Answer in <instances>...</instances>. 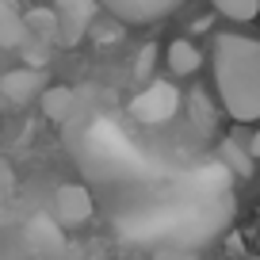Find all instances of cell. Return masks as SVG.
Returning <instances> with one entry per match:
<instances>
[{
	"label": "cell",
	"mask_w": 260,
	"mask_h": 260,
	"mask_svg": "<svg viewBox=\"0 0 260 260\" xmlns=\"http://www.w3.org/2000/svg\"><path fill=\"white\" fill-rule=\"evenodd\" d=\"M54 19H57V42L77 46L96 23V0H54Z\"/></svg>",
	"instance_id": "3"
},
{
	"label": "cell",
	"mask_w": 260,
	"mask_h": 260,
	"mask_svg": "<svg viewBox=\"0 0 260 260\" xmlns=\"http://www.w3.org/2000/svg\"><path fill=\"white\" fill-rule=\"evenodd\" d=\"M54 218L61 230H81L92 218V195L81 184H61L54 191Z\"/></svg>",
	"instance_id": "4"
},
{
	"label": "cell",
	"mask_w": 260,
	"mask_h": 260,
	"mask_svg": "<svg viewBox=\"0 0 260 260\" xmlns=\"http://www.w3.org/2000/svg\"><path fill=\"white\" fill-rule=\"evenodd\" d=\"M256 249H260V237H256Z\"/></svg>",
	"instance_id": "16"
},
{
	"label": "cell",
	"mask_w": 260,
	"mask_h": 260,
	"mask_svg": "<svg viewBox=\"0 0 260 260\" xmlns=\"http://www.w3.org/2000/svg\"><path fill=\"white\" fill-rule=\"evenodd\" d=\"M27 42V27L16 16L12 0H0V46H23Z\"/></svg>",
	"instance_id": "9"
},
{
	"label": "cell",
	"mask_w": 260,
	"mask_h": 260,
	"mask_svg": "<svg viewBox=\"0 0 260 260\" xmlns=\"http://www.w3.org/2000/svg\"><path fill=\"white\" fill-rule=\"evenodd\" d=\"M42 92V73L39 69H12V73L0 77V96L12 100V104H27V100H35Z\"/></svg>",
	"instance_id": "6"
},
{
	"label": "cell",
	"mask_w": 260,
	"mask_h": 260,
	"mask_svg": "<svg viewBox=\"0 0 260 260\" xmlns=\"http://www.w3.org/2000/svg\"><path fill=\"white\" fill-rule=\"evenodd\" d=\"M165 61H169L172 77H191V73H199V65H203V50L195 46L191 39H172Z\"/></svg>",
	"instance_id": "7"
},
{
	"label": "cell",
	"mask_w": 260,
	"mask_h": 260,
	"mask_svg": "<svg viewBox=\"0 0 260 260\" xmlns=\"http://www.w3.org/2000/svg\"><path fill=\"white\" fill-rule=\"evenodd\" d=\"M214 84L237 122H260V39L218 35L214 39Z\"/></svg>",
	"instance_id": "1"
},
{
	"label": "cell",
	"mask_w": 260,
	"mask_h": 260,
	"mask_svg": "<svg viewBox=\"0 0 260 260\" xmlns=\"http://www.w3.org/2000/svg\"><path fill=\"white\" fill-rule=\"evenodd\" d=\"M122 23H157V19L172 16L184 0H96Z\"/></svg>",
	"instance_id": "5"
},
{
	"label": "cell",
	"mask_w": 260,
	"mask_h": 260,
	"mask_svg": "<svg viewBox=\"0 0 260 260\" xmlns=\"http://www.w3.org/2000/svg\"><path fill=\"white\" fill-rule=\"evenodd\" d=\"M23 27H27V35H35V39H42V42H54L57 39V19H54V12H46V8L27 12Z\"/></svg>",
	"instance_id": "10"
},
{
	"label": "cell",
	"mask_w": 260,
	"mask_h": 260,
	"mask_svg": "<svg viewBox=\"0 0 260 260\" xmlns=\"http://www.w3.org/2000/svg\"><path fill=\"white\" fill-rule=\"evenodd\" d=\"M249 157H252V161H260V126H256V134L249 138Z\"/></svg>",
	"instance_id": "15"
},
{
	"label": "cell",
	"mask_w": 260,
	"mask_h": 260,
	"mask_svg": "<svg viewBox=\"0 0 260 260\" xmlns=\"http://www.w3.org/2000/svg\"><path fill=\"white\" fill-rule=\"evenodd\" d=\"M214 8L222 12L226 19H256V12H260V0H211Z\"/></svg>",
	"instance_id": "11"
},
{
	"label": "cell",
	"mask_w": 260,
	"mask_h": 260,
	"mask_svg": "<svg viewBox=\"0 0 260 260\" xmlns=\"http://www.w3.org/2000/svg\"><path fill=\"white\" fill-rule=\"evenodd\" d=\"M191 111H195V122H199L203 130H211V126H214L211 104H207V96H203V92H191Z\"/></svg>",
	"instance_id": "12"
},
{
	"label": "cell",
	"mask_w": 260,
	"mask_h": 260,
	"mask_svg": "<svg viewBox=\"0 0 260 260\" xmlns=\"http://www.w3.org/2000/svg\"><path fill=\"white\" fill-rule=\"evenodd\" d=\"M130 115L138 122H146V126L169 122L172 115H180V88L172 81H153L149 88H142L130 100Z\"/></svg>",
	"instance_id": "2"
},
{
	"label": "cell",
	"mask_w": 260,
	"mask_h": 260,
	"mask_svg": "<svg viewBox=\"0 0 260 260\" xmlns=\"http://www.w3.org/2000/svg\"><path fill=\"white\" fill-rule=\"evenodd\" d=\"M226 161H230V165H237L241 172H249V161H252V157H241V153L234 149V142H226Z\"/></svg>",
	"instance_id": "14"
},
{
	"label": "cell",
	"mask_w": 260,
	"mask_h": 260,
	"mask_svg": "<svg viewBox=\"0 0 260 260\" xmlns=\"http://www.w3.org/2000/svg\"><path fill=\"white\" fill-rule=\"evenodd\" d=\"M153 57H157V46H153V42H149V46H142L138 61H134V73H138V77H146L149 69H153Z\"/></svg>",
	"instance_id": "13"
},
{
	"label": "cell",
	"mask_w": 260,
	"mask_h": 260,
	"mask_svg": "<svg viewBox=\"0 0 260 260\" xmlns=\"http://www.w3.org/2000/svg\"><path fill=\"white\" fill-rule=\"evenodd\" d=\"M73 104H77V92L69 88V84H54V88L42 92V111H46L54 122H65V119H69Z\"/></svg>",
	"instance_id": "8"
}]
</instances>
